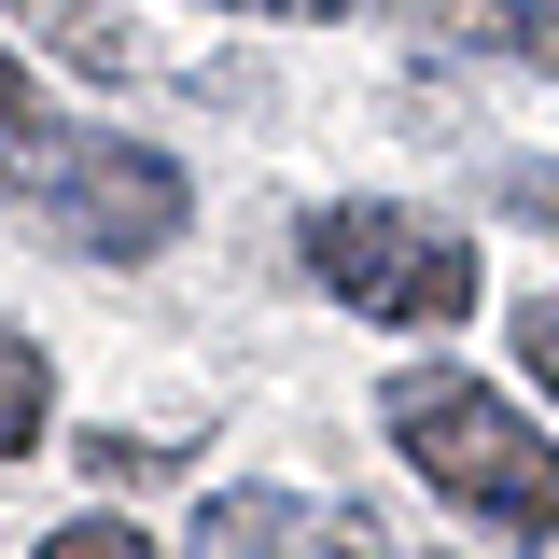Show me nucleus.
Returning a JSON list of instances; mask_svg holds the SVG:
<instances>
[{
  "label": "nucleus",
  "mask_w": 559,
  "mask_h": 559,
  "mask_svg": "<svg viewBox=\"0 0 559 559\" xmlns=\"http://www.w3.org/2000/svg\"><path fill=\"white\" fill-rule=\"evenodd\" d=\"M503 210H518L532 238H559V168H503Z\"/></svg>",
  "instance_id": "10"
},
{
  "label": "nucleus",
  "mask_w": 559,
  "mask_h": 559,
  "mask_svg": "<svg viewBox=\"0 0 559 559\" xmlns=\"http://www.w3.org/2000/svg\"><path fill=\"white\" fill-rule=\"evenodd\" d=\"M378 419H392V448H406L476 532H503V546H559V448L503 406L489 378H462V364H406V378L378 392Z\"/></svg>",
  "instance_id": "2"
},
{
  "label": "nucleus",
  "mask_w": 559,
  "mask_h": 559,
  "mask_svg": "<svg viewBox=\"0 0 559 559\" xmlns=\"http://www.w3.org/2000/svg\"><path fill=\"white\" fill-rule=\"evenodd\" d=\"M43 419H57V378H43V349L0 322V462H28V448H43Z\"/></svg>",
  "instance_id": "7"
},
{
  "label": "nucleus",
  "mask_w": 559,
  "mask_h": 559,
  "mask_svg": "<svg viewBox=\"0 0 559 559\" xmlns=\"http://www.w3.org/2000/svg\"><path fill=\"white\" fill-rule=\"evenodd\" d=\"M224 14H280V28H322V14H364V0H224Z\"/></svg>",
  "instance_id": "12"
},
{
  "label": "nucleus",
  "mask_w": 559,
  "mask_h": 559,
  "mask_svg": "<svg viewBox=\"0 0 559 559\" xmlns=\"http://www.w3.org/2000/svg\"><path fill=\"white\" fill-rule=\"evenodd\" d=\"M70 462H84V476H98V489H140V476H168L182 448H154V433H84Z\"/></svg>",
  "instance_id": "8"
},
{
  "label": "nucleus",
  "mask_w": 559,
  "mask_h": 559,
  "mask_svg": "<svg viewBox=\"0 0 559 559\" xmlns=\"http://www.w3.org/2000/svg\"><path fill=\"white\" fill-rule=\"evenodd\" d=\"M14 28L57 43L84 84H127V70H140V28H127V14H98V0H14Z\"/></svg>",
  "instance_id": "6"
},
{
  "label": "nucleus",
  "mask_w": 559,
  "mask_h": 559,
  "mask_svg": "<svg viewBox=\"0 0 559 559\" xmlns=\"http://www.w3.org/2000/svg\"><path fill=\"white\" fill-rule=\"evenodd\" d=\"M419 43H462V57L559 70V0H419Z\"/></svg>",
  "instance_id": "5"
},
{
  "label": "nucleus",
  "mask_w": 559,
  "mask_h": 559,
  "mask_svg": "<svg viewBox=\"0 0 559 559\" xmlns=\"http://www.w3.org/2000/svg\"><path fill=\"white\" fill-rule=\"evenodd\" d=\"M197 559H392L378 518H322V503H280V489H210L197 503Z\"/></svg>",
  "instance_id": "4"
},
{
  "label": "nucleus",
  "mask_w": 559,
  "mask_h": 559,
  "mask_svg": "<svg viewBox=\"0 0 559 559\" xmlns=\"http://www.w3.org/2000/svg\"><path fill=\"white\" fill-rule=\"evenodd\" d=\"M308 280L364 322H392V336H433V322L476 308V238L433 224V210H392V197H336V210H308Z\"/></svg>",
  "instance_id": "3"
},
{
  "label": "nucleus",
  "mask_w": 559,
  "mask_h": 559,
  "mask_svg": "<svg viewBox=\"0 0 559 559\" xmlns=\"http://www.w3.org/2000/svg\"><path fill=\"white\" fill-rule=\"evenodd\" d=\"M518 364H532V378L559 392V294H546V308H518Z\"/></svg>",
  "instance_id": "11"
},
{
  "label": "nucleus",
  "mask_w": 559,
  "mask_h": 559,
  "mask_svg": "<svg viewBox=\"0 0 559 559\" xmlns=\"http://www.w3.org/2000/svg\"><path fill=\"white\" fill-rule=\"evenodd\" d=\"M43 559H154V546H140L127 518L98 503V518H57V532H43Z\"/></svg>",
  "instance_id": "9"
},
{
  "label": "nucleus",
  "mask_w": 559,
  "mask_h": 559,
  "mask_svg": "<svg viewBox=\"0 0 559 559\" xmlns=\"http://www.w3.org/2000/svg\"><path fill=\"white\" fill-rule=\"evenodd\" d=\"M0 112H28V70H14V43H0Z\"/></svg>",
  "instance_id": "13"
},
{
  "label": "nucleus",
  "mask_w": 559,
  "mask_h": 559,
  "mask_svg": "<svg viewBox=\"0 0 559 559\" xmlns=\"http://www.w3.org/2000/svg\"><path fill=\"white\" fill-rule=\"evenodd\" d=\"M0 197L28 210L57 252H98V266H140V252H168L197 224V182L154 140L57 127V112H0Z\"/></svg>",
  "instance_id": "1"
}]
</instances>
